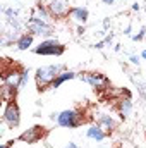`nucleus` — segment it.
Here are the masks:
<instances>
[{
    "instance_id": "4be33fe9",
    "label": "nucleus",
    "mask_w": 146,
    "mask_h": 148,
    "mask_svg": "<svg viewBox=\"0 0 146 148\" xmlns=\"http://www.w3.org/2000/svg\"><path fill=\"white\" fill-rule=\"evenodd\" d=\"M103 41H105V45H110L113 41V35H107V36L103 38Z\"/></svg>"
},
{
    "instance_id": "393cba45",
    "label": "nucleus",
    "mask_w": 146,
    "mask_h": 148,
    "mask_svg": "<svg viewBox=\"0 0 146 148\" xmlns=\"http://www.w3.org/2000/svg\"><path fill=\"white\" fill-rule=\"evenodd\" d=\"M12 145H14V140H10V141H7V143H2L0 148H10Z\"/></svg>"
},
{
    "instance_id": "9b49d317",
    "label": "nucleus",
    "mask_w": 146,
    "mask_h": 148,
    "mask_svg": "<svg viewBox=\"0 0 146 148\" xmlns=\"http://www.w3.org/2000/svg\"><path fill=\"white\" fill-rule=\"evenodd\" d=\"M132 98H126V97H122L120 100H119V103H117V112H119V115H120V119L124 121V119H127L129 115H131V112H132Z\"/></svg>"
},
{
    "instance_id": "6e6552de",
    "label": "nucleus",
    "mask_w": 146,
    "mask_h": 148,
    "mask_svg": "<svg viewBox=\"0 0 146 148\" xmlns=\"http://www.w3.org/2000/svg\"><path fill=\"white\" fill-rule=\"evenodd\" d=\"M48 10H50V16L55 17V19H64V17H69V12H71V5L67 0H52L48 3Z\"/></svg>"
},
{
    "instance_id": "7ed1b4c3",
    "label": "nucleus",
    "mask_w": 146,
    "mask_h": 148,
    "mask_svg": "<svg viewBox=\"0 0 146 148\" xmlns=\"http://www.w3.org/2000/svg\"><path fill=\"white\" fill-rule=\"evenodd\" d=\"M83 122H84L83 112L77 110V109H65V110H62L60 115H59V121H57V124L60 127H67V129H76Z\"/></svg>"
},
{
    "instance_id": "6ab92c4d",
    "label": "nucleus",
    "mask_w": 146,
    "mask_h": 148,
    "mask_svg": "<svg viewBox=\"0 0 146 148\" xmlns=\"http://www.w3.org/2000/svg\"><path fill=\"white\" fill-rule=\"evenodd\" d=\"M131 38H132V41H141L143 38H146V28L143 26V28H141V29H139L136 35H132Z\"/></svg>"
},
{
    "instance_id": "2eb2a0df",
    "label": "nucleus",
    "mask_w": 146,
    "mask_h": 148,
    "mask_svg": "<svg viewBox=\"0 0 146 148\" xmlns=\"http://www.w3.org/2000/svg\"><path fill=\"white\" fill-rule=\"evenodd\" d=\"M33 41H35V35H31V33H23V35L19 36V40H17L16 47H17V50L24 52V50H29V48L33 47Z\"/></svg>"
},
{
    "instance_id": "1a4fd4ad",
    "label": "nucleus",
    "mask_w": 146,
    "mask_h": 148,
    "mask_svg": "<svg viewBox=\"0 0 146 148\" xmlns=\"http://www.w3.org/2000/svg\"><path fill=\"white\" fill-rule=\"evenodd\" d=\"M69 17L76 24H83L84 26L88 23V19H89V10L86 7H81V5H74V7H71Z\"/></svg>"
},
{
    "instance_id": "412c9836",
    "label": "nucleus",
    "mask_w": 146,
    "mask_h": 148,
    "mask_svg": "<svg viewBox=\"0 0 146 148\" xmlns=\"http://www.w3.org/2000/svg\"><path fill=\"white\" fill-rule=\"evenodd\" d=\"M59 115H60V112H52V114H50V121H55V122H57V121H59Z\"/></svg>"
},
{
    "instance_id": "c85d7f7f",
    "label": "nucleus",
    "mask_w": 146,
    "mask_h": 148,
    "mask_svg": "<svg viewBox=\"0 0 146 148\" xmlns=\"http://www.w3.org/2000/svg\"><path fill=\"white\" fill-rule=\"evenodd\" d=\"M139 57H141L143 60H146V48H145V50H143V52H141V55H139Z\"/></svg>"
},
{
    "instance_id": "c756f323",
    "label": "nucleus",
    "mask_w": 146,
    "mask_h": 148,
    "mask_svg": "<svg viewBox=\"0 0 146 148\" xmlns=\"http://www.w3.org/2000/svg\"><path fill=\"white\" fill-rule=\"evenodd\" d=\"M16 2H19V0H16Z\"/></svg>"
},
{
    "instance_id": "b1692460",
    "label": "nucleus",
    "mask_w": 146,
    "mask_h": 148,
    "mask_svg": "<svg viewBox=\"0 0 146 148\" xmlns=\"http://www.w3.org/2000/svg\"><path fill=\"white\" fill-rule=\"evenodd\" d=\"M131 9H132V12H139V9H141V5H139V3H138V2H134V3H132V7H131Z\"/></svg>"
},
{
    "instance_id": "a878e982",
    "label": "nucleus",
    "mask_w": 146,
    "mask_h": 148,
    "mask_svg": "<svg viewBox=\"0 0 146 148\" xmlns=\"http://www.w3.org/2000/svg\"><path fill=\"white\" fill-rule=\"evenodd\" d=\"M64 148H79V147H77V145H76L74 141H69V143H67V145H65Z\"/></svg>"
},
{
    "instance_id": "f3484780",
    "label": "nucleus",
    "mask_w": 146,
    "mask_h": 148,
    "mask_svg": "<svg viewBox=\"0 0 146 148\" xmlns=\"http://www.w3.org/2000/svg\"><path fill=\"white\" fill-rule=\"evenodd\" d=\"M129 77H131V81H132V83L136 84V88H138V93H139V97H141V98H146V83H145V81H141L139 77H136L134 74H131Z\"/></svg>"
},
{
    "instance_id": "f8f14e48",
    "label": "nucleus",
    "mask_w": 146,
    "mask_h": 148,
    "mask_svg": "<svg viewBox=\"0 0 146 148\" xmlns=\"http://www.w3.org/2000/svg\"><path fill=\"white\" fill-rule=\"evenodd\" d=\"M96 124H100L107 133H110L112 129H115V127H117V121H115L110 114H105V112L98 114V117H96Z\"/></svg>"
},
{
    "instance_id": "a211bd4d",
    "label": "nucleus",
    "mask_w": 146,
    "mask_h": 148,
    "mask_svg": "<svg viewBox=\"0 0 146 148\" xmlns=\"http://www.w3.org/2000/svg\"><path fill=\"white\" fill-rule=\"evenodd\" d=\"M29 81V67H24L21 71V88H24Z\"/></svg>"
},
{
    "instance_id": "39448f33",
    "label": "nucleus",
    "mask_w": 146,
    "mask_h": 148,
    "mask_svg": "<svg viewBox=\"0 0 146 148\" xmlns=\"http://www.w3.org/2000/svg\"><path fill=\"white\" fill-rule=\"evenodd\" d=\"M81 79L84 83H88L91 88L98 90V91H108L110 86H112L110 79L102 73H83L81 74Z\"/></svg>"
},
{
    "instance_id": "f03ea898",
    "label": "nucleus",
    "mask_w": 146,
    "mask_h": 148,
    "mask_svg": "<svg viewBox=\"0 0 146 148\" xmlns=\"http://www.w3.org/2000/svg\"><path fill=\"white\" fill-rule=\"evenodd\" d=\"M65 52V45L60 43L57 38H45L33 48V53L36 55H50V57H60Z\"/></svg>"
},
{
    "instance_id": "cd10ccee",
    "label": "nucleus",
    "mask_w": 146,
    "mask_h": 148,
    "mask_svg": "<svg viewBox=\"0 0 146 148\" xmlns=\"http://www.w3.org/2000/svg\"><path fill=\"white\" fill-rule=\"evenodd\" d=\"M124 35H131V24L126 28V31H124Z\"/></svg>"
},
{
    "instance_id": "ddd939ff",
    "label": "nucleus",
    "mask_w": 146,
    "mask_h": 148,
    "mask_svg": "<svg viewBox=\"0 0 146 148\" xmlns=\"http://www.w3.org/2000/svg\"><path fill=\"white\" fill-rule=\"evenodd\" d=\"M31 17L48 23V19L52 17V16H50V10H48V5H43L41 2H38L36 5H35V9H33V12H31Z\"/></svg>"
},
{
    "instance_id": "9d476101",
    "label": "nucleus",
    "mask_w": 146,
    "mask_h": 148,
    "mask_svg": "<svg viewBox=\"0 0 146 148\" xmlns=\"http://www.w3.org/2000/svg\"><path fill=\"white\" fill-rule=\"evenodd\" d=\"M107 136H108V133H107L100 124H91V126L86 129V138H88V140H91V141L102 143Z\"/></svg>"
},
{
    "instance_id": "0eeeda50",
    "label": "nucleus",
    "mask_w": 146,
    "mask_h": 148,
    "mask_svg": "<svg viewBox=\"0 0 146 148\" xmlns=\"http://www.w3.org/2000/svg\"><path fill=\"white\" fill-rule=\"evenodd\" d=\"M3 122L10 129L19 127V124H21V109H19V105L16 102H9L5 105V109H3Z\"/></svg>"
},
{
    "instance_id": "423d86ee",
    "label": "nucleus",
    "mask_w": 146,
    "mask_h": 148,
    "mask_svg": "<svg viewBox=\"0 0 146 148\" xmlns=\"http://www.w3.org/2000/svg\"><path fill=\"white\" fill-rule=\"evenodd\" d=\"M45 134H46V127L45 126H31L29 129H26V131H23L21 134H19V141H23V143H28V145H35L38 141H41L43 138H45Z\"/></svg>"
},
{
    "instance_id": "dca6fc26",
    "label": "nucleus",
    "mask_w": 146,
    "mask_h": 148,
    "mask_svg": "<svg viewBox=\"0 0 146 148\" xmlns=\"http://www.w3.org/2000/svg\"><path fill=\"white\" fill-rule=\"evenodd\" d=\"M17 91H19V88H14V86L3 83V84H2V100L7 102V103H9V102H16Z\"/></svg>"
},
{
    "instance_id": "aec40b11",
    "label": "nucleus",
    "mask_w": 146,
    "mask_h": 148,
    "mask_svg": "<svg viewBox=\"0 0 146 148\" xmlns=\"http://www.w3.org/2000/svg\"><path fill=\"white\" fill-rule=\"evenodd\" d=\"M129 60H131V64H132V66H138V67H139V64H141L139 57H138V55H134V53H131V55H129Z\"/></svg>"
},
{
    "instance_id": "20e7f679",
    "label": "nucleus",
    "mask_w": 146,
    "mask_h": 148,
    "mask_svg": "<svg viewBox=\"0 0 146 148\" xmlns=\"http://www.w3.org/2000/svg\"><path fill=\"white\" fill-rule=\"evenodd\" d=\"M26 29H28V33H31L35 36H45V38L53 36V26L46 21H40V19H35V17L28 19Z\"/></svg>"
},
{
    "instance_id": "f257e3e1",
    "label": "nucleus",
    "mask_w": 146,
    "mask_h": 148,
    "mask_svg": "<svg viewBox=\"0 0 146 148\" xmlns=\"http://www.w3.org/2000/svg\"><path fill=\"white\" fill-rule=\"evenodd\" d=\"M65 71L64 64H52V66H43L38 67L35 73V79H36V86L40 90H46V86H52V83L57 79V76Z\"/></svg>"
},
{
    "instance_id": "5701e85b",
    "label": "nucleus",
    "mask_w": 146,
    "mask_h": 148,
    "mask_svg": "<svg viewBox=\"0 0 146 148\" xmlns=\"http://www.w3.org/2000/svg\"><path fill=\"white\" fill-rule=\"evenodd\" d=\"M108 28H110V17H105V19H103V31L108 29Z\"/></svg>"
},
{
    "instance_id": "bb28decb",
    "label": "nucleus",
    "mask_w": 146,
    "mask_h": 148,
    "mask_svg": "<svg viewBox=\"0 0 146 148\" xmlns=\"http://www.w3.org/2000/svg\"><path fill=\"white\" fill-rule=\"evenodd\" d=\"M102 2H103L105 5H113V3H115L117 0H102Z\"/></svg>"
},
{
    "instance_id": "4468645a",
    "label": "nucleus",
    "mask_w": 146,
    "mask_h": 148,
    "mask_svg": "<svg viewBox=\"0 0 146 148\" xmlns=\"http://www.w3.org/2000/svg\"><path fill=\"white\" fill-rule=\"evenodd\" d=\"M76 77H77V73H74V71H62V73L57 76V79L52 83V86H50V88L57 90V88H60L65 81H71V79H76Z\"/></svg>"
}]
</instances>
